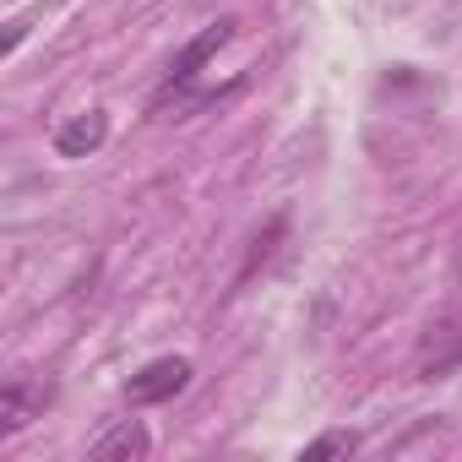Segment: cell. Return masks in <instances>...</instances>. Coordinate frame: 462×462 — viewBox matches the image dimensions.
Wrapping results in <instances>:
<instances>
[{
  "label": "cell",
  "mask_w": 462,
  "mask_h": 462,
  "mask_svg": "<svg viewBox=\"0 0 462 462\" xmlns=\"http://www.w3.org/2000/svg\"><path fill=\"white\" fill-rule=\"evenodd\" d=\"M196 365L185 354H163V359H147L131 381H125V402L131 408H158V402H174L185 386H190Z\"/></svg>",
  "instance_id": "obj_1"
},
{
  "label": "cell",
  "mask_w": 462,
  "mask_h": 462,
  "mask_svg": "<svg viewBox=\"0 0 462 462\" xmlns=\"http://www.w3.org/2000/svg\"><path fill=\"white\" fill-rule=\"evenodd\" d=\"M413 370H419V381H440V375L462 370V316H440L419 332Z\"/></svg>",
  "instance_id": "obj_2"
},
{
  "label": "cell",
  "mask_w": 462,
  "mask_h": 462,
  "mask_svg": "<svg viewBox=\"0 0 462 462\" xmlns=\"http://www.w3.org/2000/svg\"><path fill=\"white\" fill-rule=\"evenodd\" d=\"M55 397V381H44V375H12L6 386H0V435H23L39 413H44V402Z\"/></svg>",
  "instance_id": "obj_3"
},
{
  "label": "cell",
  "mask_w": 462,
  "mask_h": 462,
  "mask_svg": "<svg viewBox=\"0 0 462 462\" xmlns=\"http://www.w3.org/2000/svg\"><path fill=\"white\" fill-rule=\"evenodd\" d=\"M147 451H152V435H147L142 419H120V424H109V430H98L88 440L93 462H142Z\"/></svg>",
  "instance_id": "obj_4"
},
{
  "label": "cell",
  "mask_w": 462,
  "mask_h": 462,
  "mask_svg": "<svg viewBox=\"0 0 462 462\" xmlns=\"http://www.w3.org/2000/svg\"><path fill=\"white\" fill-rule=\"evenodd\" d=\"M104 142H109V115L104 109H82V115H71L55 131V152L60 158H93Z\"/></svg>",
  "instance_id": "obj_5"
},
{
  "label": "cell",
  "mask_w": 462,
  "mask_h": 462,
  "mask_svg": "<svg viewBox=\"0 0 462 462\" xmlns=\"http://www.w3.org/2000/svg\"><path fill=\"white\" fill-rule=\"evenodd\" d=\"M283 235H289V212H273L262 228H256V240H251V251H245V267H240V278L235 283H251L273 256H278V245H283Z\"/></svg>",
  "instance_id": "obj_6"
},
{
  "label": "cell",
  "mask_w": 462,
  "mask_h": 462,
  "mask_svg": "<svg viewBox=\"0 0 462 462\" xmlns=\"http://www.w3.org/2000/svg\"><path fill=\"white\" fill-rule=\"evenodd\" d=\"M354 451H359V435L354 430H327V435H316L300 451V462H327V457H354Z\"/></svg>",
  "instance_id": "obj_7"
},
{
  "label": "cell",
  "mask_w": 462,
  "mask_h": 462,
  "mask_svg": "<svg viewBox=\"0 0 462 462\" xmlns=\"http://www.w3.org/2000/svg\"><path fill=\"white\" fill-rule=\"evenodd\" d=\"M23 39H28V23L17 17V23H6V44H0V50H6V55H12V50H17Z\"/></svg>",
  "instance_id": "obj_8"
},
{
  "label": "cell",
  "mask_w": 462,
  "mask_h": 462,
  "mask_svg": "<svg viewBox=\"0 0 462 462\" xmlns=\"http://www.w3.org/2000/svg\"><path fill=\"white\" fill-rule=\"evenodd\" d=\"M451 267H457V278H462V235H457V251H451Z\"/></svg>",
  "instance_id": "obj_9"
}]
</instances>
